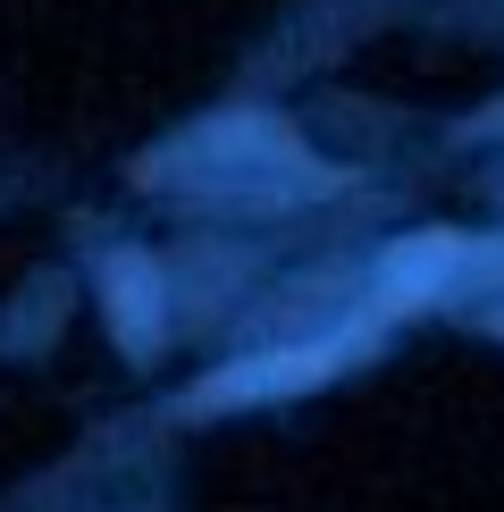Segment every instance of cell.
Segmentation results:
<instances>
[{
    "label": "cell",
    "instance_id": "cell-1",
    "mask_svg": "<svg viewBox=\"0 0 504 512\" xmlns=\"http://www.w3.org/2000/svg\"><path fill=\"white\" fill-rule=\"evenodd\" d=\"M336 361H345V345H311V353H261V361H236V370H219V378H202V387H194V412H227V403H261V395L320 387Z\"/></svg>",
    "mask_w": 504,
    "mask_h": 512
},
{
    "label": "cell",
    "instance_id": "cell-2",
    "mask_svg": "<svg viewBox=\"0 0 504 512\" xmlns=\"http://www.w3.org/2000/svg\"><path fill=\"white\" fill-rule=\"evenodd\" d=\"M101 294H110V319H118V345L126 353H152L160 345V277L143 252H118L101 269Z\"/></svg>",
    "mask_w": 504,
    "mask_h": 512
},
{
    "label": "cell",
    "instance_id": "cell-3",
    "mask_svg": "<svg viewBox=\"0 0 504 512\" xmlns=\"http://www.w3.org/2000/svg\"><path fill=\"white\" fill-rule=\"evenodd\" d=\"M446 261H462V236H420L387 252V303H412V294L446 286Z\"/></svg>",
    "mask_w": 504,
    "mask_h": 512
},
{
    "label": "cell",
    "instance_id": "cell-4",
    "mask_svg": "<svg viewBox=\"0 0 504 512\" xmlns=\"http://www.w3.org/2000/svg\"><path fill=\"white\" fill-rule=\"evenodd\" d=\"M496 328H504V319H496Z\"/></svg>",
    "mask_w": 504,
    "mask_h": 512
}]
</instances>
